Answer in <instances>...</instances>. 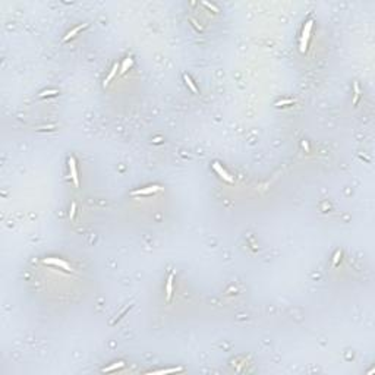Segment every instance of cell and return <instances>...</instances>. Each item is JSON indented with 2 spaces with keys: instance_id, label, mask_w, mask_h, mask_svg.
I'll return each instance as SVG.
<instances>
[{
  "instance_id": "obj_8",
  "label": "cell",
  "mask_w": 375,
  "mask_h": 375,
  "mask_svg": "<svg viewBox=\"0 0 375 375\" xmlns=\"http://www.w3.org/2000/svg\"><path fill=\"white\" fill-rule=\"evenodd\" d=\"M183 79H185V82H186V85H188V87L191 88V91H192V93H195V94L198 93V89H196V87H195V85H194V82H192V79H191V78H189L188 75H183Z\"/></svg>"
},
{
  "instance_id": "obj_5",
  "label": "cell",
  "mask_w": 375,
  "mask_h": 375,
  "mask_svg": "<svg viewBox=\"0 0 375 375\" xmlns=\"http://www.w3.org/2000/svg\"><path fill=\"white\" fill-rule=\"evenodd\" d=\"M161 188L160 186H150V188H145V189H138V191H134L132 192V195H150V194H154V192H157V191H160Z\"/></svg>"
},
{
  "instance_id": "obj_14",
  "label": "cell",
  "mask_w": 375,
  "mask_h": 375,
  "mask_svg": "<svg viewBox=\"0 0 375 375\" xmlns=\"http://www.w3.org/2000/svg\"><path fill=\"white\" fill-rule=\"evenodd\" d=\"M54 94H57V91H56V89H53V91H44V93H41V97H46V95H54Z\"/></svg>"
},
{
  "instance_id": "obj_3",
  "label": "cell",
  "mask_w": 375,
  "mask_h": 375,
  "mask_svg": "<svg viewBox=\"0 0 375 375\" xmlns=\"http://www.w3.org/2000/svg\"><path fill=\"white\" fill-rule=\"evenodd\" d=\"M44 264H53V265H57V267H62L66 271H70V267L67 265L66 262L62 261V259H57V258H47V259H44Z\"/></svg>"
},
{
  "instance_id": "obj_12",
  "label": "cell",
  "mask_w": 375,
  "mask_h": 375,
  "mask_svg": "<svg viewBox=\"0 0 375 375\" xmlns=\"http://www.w3.org/2000/svg\"><path fill=\"white\" fill-rule=\"evenodd\" d=\"M177 371H182L180 368H173V369H164V371H155V374H161V372H164V374H167V372H177Z\"/></svg>"
},
{
  "instance_id": "obj_7",
  "label": "cell",
  "mask_w": 375,
  "mask_h": 375,
  "mask_svg": "<svg viewBox=\"0 0 375 375\" xmlns=\"http://www.w3.org/2000/svg\"><path fill=\"white\" fill-rule=\"evenodd\" d=\"M131 65H132V59H131V57L125 59L123 65H122V69H120V75H125V74H126V70L129 69V67H131Z\"/></svg>"
},
{
  "instance_id": "obj_11",
  "label": "cell",
  "mask_w": 375,
  "mask_h": 375,
  "mask_svg": "<svg viewBox=\"0 0 375 375\" xmlns=\"http://www.w3.org/2000/svg\"><path fill=\"white\" fill-rule=\"evenodd\" d=\"M122 366H123V363L119 362V363H114V365L108 366V368H104L103 369V372H112V371H114V369H117V368H122Z\"/></svg>"
},
{
  "instance_id": "obj_1",
  "label": "cell",
  "mask_w": 375,
  "mask_h": 375,
  "mask_svg": "<svg viewBox=\"0 0 375 375\" xmlns=\"http://www.w3.org/2000/svg\"><path fill=\"white\" fill-rule=\"evenodd\" d=\"M311 29H312V19H309L306 22V25L303 28V34H302V40H301V51L305 53L306 51V44H308V38H309V34H311Z\"/></svg>"
},
{
  "instance_id": "obj_10",
  "label": "cell",
  "mask_w": 375,
  "mask_h": 375,
  "mask_svg": "<svg viewBox=\"0 0 375 375\" xmlns=\"http://www.w3.org/2000/svg\"><path fill=\"white\" fill-rule=\"evenodd\" d=\"M84 27H85V25H79V27L74 28V29H72L70 32L67 34V35H66V37H65V38H63V40H65V41H67V40H69V38H72V37H75V34H78V32H79V31H81V29H82V28H84Z\"/></svg>"
},
{
  "instance_id": "obj_2",
  "label": "cell",
  "mask_w": 375,
  "mask_h": 375,
  "mask_svg": "<svg viewBox=\"0 0 375 375\" xmlns=\"http://www.w3.org/2000/svg\"><path fill=\"white\" fill-rule=\"evenodd\" d=\"M69 169H70V174H72V180H74L75 186H79V179H78V172H76V163H75L74 157L69 158Z\"/></svg>"
},
{
  "instance_id": "obj_4",
  "label": "cell",
  "mask_w": 375,
  "mask_h": 375,
  "mask_svg": "<svg viewBox=\"0 0 375 375\" xmlns=\"http://www.w3.org/2000/svg\"><path fill=\"white\" fill-rule=\"evenodd\" d=\"M213 167H214V170L217 172V173H218V176H221V177H223V179H224L226 182H230V183L233 182V179H232V177L229 176V173H227V172H226V170H224L223 167H221L218 163H214V164H213Z\"/></svg>"
},
{
  "instance_id": "obj_6",
  "label": "cell",
  "mask_w": 375,
  "mask_h": 375,
  "mask_svg": "<svg viewBox=\"0 0 375 375\" xmlns=\"http://www.w3.org/2000/svg\"><path fill=\"white\" fill-rule=\"evenodd\" d=\"M172 289H173V274L169 275L167 278V286H166V295H167V301L172 299Z\"/></svg>"
},
{
  "instance_id": "obj_17",
  "label": "cell",
  "mask_w": 375,
  "mask_h": 375,
  "mask_svg": "<svg viewBox=\"0 0 375 375\" xmlns=\"http://www.w3.org/2000/svg\"><path fill=\"white\" fill-rule=\"evenodd\" d=\"M339 256H340V252H337L334 256V264H337V261H339Z\"/></svg>"
},
{
  "instance_id": "obj_15",
  "label": "cell",
  "mask_w": 375,
  "mask_h": 375,
  "mask_svg": "<svg viewBox=\"0 0 375 375\" xmlns=\"http://www.w3.org/2000/svg\"><path fill=\"white\" fill-rule=\"evenodd\" d=\"M75 210H76V205H75V202L72 204V207H70V214H69V217L70 218H74L75 217Z\"/></svg>"
},
{
  "instance_id": "obj_16",
  "label": "cell",
  "mask_w": 375,
  "mask_h": 375,
  "mask_svg": "<svg viewBox=\"0 0 375 375\" xmlns=\"http://www.w3.org/2000/svg\"><path fill=\"white\" fill-rule=\"evenodd\" d=\"M290 103H293L292 100H286V101H280V103H277L275 106H281V104H290Z\"/></svg>"
},
{
  "instance_id": "obj_9",
  "label": "cell",
  "mask_w": 375,
  "mask_h": 375,
  "mask_svg": "<svg viewBox=\"0 0 375 375\" xmlns=\"http://www.w3.org/2000/svg\"><path fill=\"white\" fill-rule=\"evenodd\" d=\"M116 72H117V63H114L113 67H112V70H110V74H108V76L106 78V81H104V85H107L108 82L112 81V78H113L114 75H116Z\"/></svg>"
},
{
  "instance_id": "obj_13",
  "label": "cell",
  "mask_w": 375,
  "mask_h": 375,
  "mask_svg": "<svg viewBox=\"0 0 375 375\" xmlns=\"http://www.w3.org/2000/svg\"><path fill=\"white\" fill-rule=\"evenodd\" d=\"M359 100V88H358V84H355V104Z\"/></svg>"
}]
</instances>
